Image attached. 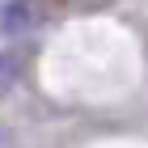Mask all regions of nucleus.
<instances>
[{
    "label": "nucleus",
    "instance_id": "1",
    "mask_svg": "<svg viewBox=\"0 0 148 148\" xmlns=\"http://www.w3.org/2000/svg\"><path fill=\"white\" fill-rule=\"evenodd\" d=\"M30 25H34V4H30V0H13L9 9H4L0 30H4V34H17V30H30Z\"/></svg>",
    "mask_w": 148,
    "mask_h": 148
}]
</instances>
